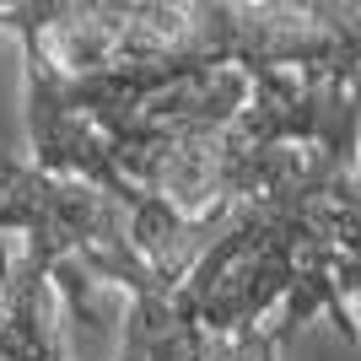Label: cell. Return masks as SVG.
Masks as SVG:
<instances>
[{
	"instance_id": "1",
	"label": "cell",
	"mask_w": 361,
	"mask_h": 361,
	"mask_svg": "<svg viewBox=\"0 0 361 361\" xmlns=\"http://www.w3.org/2000/svg\"><path fill=\"white\" fill-rule=\"evenodd\" d=\"M38 11V0H22V6H0V32H22Z\"/></svg>"
}]
</instances>
